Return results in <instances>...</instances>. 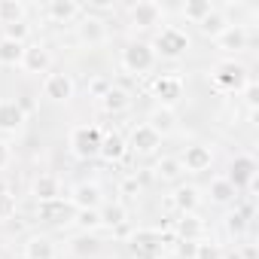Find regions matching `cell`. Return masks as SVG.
Masks as SVG:
<instances>
[{
    "label": "cell",
    "instance_id": "obj_1",
    "mask_svg": "<svg viewBox=\"0 0 259 259\" xmlns=\"http://www.w3.org/2000/svg\"><path fill=\"white\" fill-rule=\"evenodd\" d=\"M165 241H168V235H162L156 229H138L132 235V253H135V259H162Z\"/></svg>",
    "mask_w": 259,
    "mask_h": 259
},
{
    "label": "cell",
    "instance_id": "obj_2",
    "mask_svg": "<svg viewBox=\"0 0 259 259\" xmlns=\"http://www.w3.org/2000/svg\"><path fill=\"white\" fill-rule=\"evenodd\" d=\"M101 141H104V135H101V128H95V125H79V128H73V135H70V147H73V153L79 159L98 156Z\"/></svg>",
    "mask_w": 259,
    "mask_h": 259
},
{
    "label": "cell",
    "instance_id": "obj_3",
    "mask_svg": "<svg viewBox=\"0 0 259 259\" xmlns=\"http://www.w3.org/2000/svg\"><path fill=\"white\" fill-rule=\"evenodd\" d=\"M150 49L159 52L162 58H180L189 49V37L183 31H177V28H165V31H159V37H156V43Z\"/></svg>",
    "mask_w": 259,
    "mask_h": 259
},
{
    "label": "cell",
    "instance_id": "obj_4",
    "mask_svg": "<svg viewBox=\"0 0 259 259\" xmlns=\"http://www.w3.org/2000/svg\"><path fill=\"white\" fill-rule=\"evenodd\" d=\"M122 64H125V70H132V73H147L156 64V52L147 43H132L122 52Z\"/></svg>",
    "mask_w": 259,
    "mask_h": 259
},
{
    "label": "cell",
    "instance_id": "obj_5",
    "mask_svg": "<svg viewBox=\"0 0 259 259\" xmlns=\"http://www.w3.org/2000/svg\"><path fill=\"white\" fill-rule=\"evenodd\" d=\"M213 82H217L220 89H226V92H238V89H244L250 79H247V70H244L241 64L223 61V64H217V70H213Z\"/></svg>",
    "mask_w": 259,
    "mask_h": 259
},
{
    "label": "cell",
    "instance_id": "obj_6",
    "mask_svg": "<svg viewBox=\"0 0 259 259\" xmlns=\"http://www.w3.org/2000/svg\"><path fill=\"white\" fill-rule=\"evenodd\" d=\"M37 217H40L43 223H70V220L76 217V207H73L70 201H61V198H55V201H40Z\"/></svg>",
    "mask_w": 259,
    "mask_h": 259
},
{
    "label": "cell",
    "instance_id": "obj_7",
    "mask_svg": "<svg viewBox=\"0 0 259 259\" xmlns=\"http://www.w3.org/2000/svg\"><path fill=\"white\" fill-rule=\"evenodd\" d=\"M70 204H73L76 210H101V189H98L95 183H82V186L73 189Z\"/></svg>",
    "mask_w": 259,
    "mask_h": 259
},
{
    "label": "cell",
    "instance_id": "obj_8",
    "mask_svg": "<svg viewBox=\"0 0 259 259\" xmlns=\"http://www.w3.org/2000/svg\"><path fill=\"white\" fill-rule=\"evenodd\" d=\"M159 19H162V7L153 4V0H141L138 7H132V22L138 28H153L159 25Z\"/></svg>",
    "mask_w": 259,
    "mask_h": 259
},
{
    "label": "cell",
    "instance_id": "obj_9",
    "mask_svg": "<svg viewBox=\"0 0 259 259\" xmlns=\"http://www.w3.org/2000/svg\"><path fill=\"white\" fill-rule=\"evenodd\" d=\"M159 144H162V138L153 132V128H150L147 122L132 128V150H138V153H153Z\"/></svg>",
    "mask_w": 259,
    "mask_h": 259
},
{
    "label": "cell",
    "instance_id": "obj_10",
    "mask_svg": "<svg viewBox=\"0 0 259 259\" xmlns=\"http://www.w3.org/2000/svg\"><path fill=\"white\" fill-rule=\"evenodd\" d=\"M180 165H183V171H207L210 168V150L207 147H186V153H183V159H180Z\"/></svg>",
    "mask_w": 259,
    "mask_h": 259
},
{
    "label": "cell",
    "instance_id": "obj_11",
    "mask_svg": "<svg viewBox=\"0 0 259 259\" xmlns=\"http://www.w3.org/2000/svg\"><path fill=\"white\" fill-rule=\"evenodd\" d=\"M73 95V79L67 73H52L46 76V98L52 101H67Z\"/></svg>",
    "mask_w": 259,
    "mask_h": 259
},
{
    "label": "cell",
    "instance_id": "obj_12",
    "mask_svg": "<svg viewBox=\"0 0 259 259\" xmlns=\"http://www.w3.org/2000/svg\"><path fill=\"white\" fill-rule=\"evenodd\" d=\"M180 92H183V82H180L177 76H159V79L153 82V95H156L162 104H174V101L180 98Z\"/></svg>",
    "mask_w": 259,
    "mask_h": 259
},
{
    "label": "cell",
    "instance_id": "obj_13",
    "mask_svg": "<svg viewBox=\"0 0 259 259\" xmlns=\"http://www.w3.org/2000/svg\"><path fill=\"white\" fill-rule=\"evenodd\" d=\"M253 177H256V162L253 159H247V156H241V159H235V165H232V174L226 177L235 189L238 186H247V183H253Z\"/></svg>",
    "mask_w": 259,
    "mask_h": 259
},
{
    "label": "cell",
    "instance_id": "obj_14",
    "mask_svg": "<svg viewBox=\"0 0 259 259\" xmlns=\"http://www.w3.org/2000/svg\"><path fill=\"white\" fill-rule=\"evenodd\" d=\"M25 122V110L19 107V101H0V128L4 132H16Z\"/></svg>",
    "mask_w": 259,
    "mask_h": 259
},
{
    "label": "cell",
    "instance_id": "obj_15",
    "mask_svg": "<svg viewBox=\"0 0 259 259\" xmlns=\"http://www.w3.org/2000/svg\"><path fill=\"white\" fill-rule=\"evenodd\" d=\"M49 52H46V46H25V55H22V64L31 70V73H43L46 67H49Z\"/></svg>",
    "mask_w": 259,
    "mask_h": 259
},
{
    "label": "cell",
    "instance_id": "obj_16",
    "mask_svg": "<svg viewBox=\"0 0 259 259\" xmlns=\"http://www.w3.org/2000/svg\"><path fill=\"white\" fill-rule=\"evenodd\" d=\"M217 43H220V49H244V46H247V31H244L241 25H229V28L217 37Z\"/></svg>",
    "mask_w": 259,
    "mask_h": 259
},
{
    "label": "cell",
    "instance_id": "obj_17",
    "mask_svg": "<svg viewBox=\"0 0 259 259\" xmlns=\"http://www.w3.org/2000/svg\"><path fill=\"white\" fill-rule=\"evenodd\" d=\"M107 162H119L122 156H125V141H122V135H107L104 141H101V150H98Z\"/></svg>",
    "mask_w": 259,
    "mask_h": 259
},
{
    "label": "cell",
    "instance_id": "obj_18",
    "mask_svg": "<svg viewBox=\"0 0 259 259\" xmlns=\"http://www.w3.org/2000/svg\"><path fill=\"white\" fill-rule=\"evenodd\" d=\"M198 28H201V34H207V37H213V40H217V37L229 28V22L223 19V13H220V10H210V13L198 22Z\"/></svg>",
    "mask_w": 259,
    "mask_h": 259
},
{
    "label": "cell",
    "instance_id": "obj_19",
    "mask_svg": "<svg viewBox=\"0 0 259 259\" xmlns=\"http://www.w3.org/2000/svg\"><path fill=\"white\" fill-rule=\"evenodd\" d=\"M34 195H37L40 201H55V198H58V180H55L52 174H40V177L34 180Z\"/></svg>",
    "mask_w": 259,
    "mask_h": 259
},
{
    "label": "cell",
    "instance_id": "obj_20",
    "mask_svg": "<svg viewBox=\"0 0 259 259\" xmlns=\"http://www.w3.org/2000/svg\"><path fill=\"white\" fill-rule=\"evenodd\" d=\"M49 16L55 22H70L79 16V4H73V0H52L49 4Z\"/></svg>",
    "mask_w": 259,
    "mask_h": 259
},
{
    "label": "cell",
    "instance_id": "obj_21",
    "mask_svg": "<svg viewBox=\"0 0 259 259\" xmlns=\"http://www.w3.org/2000/svg\"><path fill=\"white\" fill-rule=\"evenodd\" d=\"M198 189L195 186H180L177 192H174V204L183 210V213H195V207H198Z\"/></svg>",
    "mask_w": 259,
    "mask_h": 259
},
{
    "label": "cell",
    "instance_id": "obj_22",
    "mask_svg": "<svg viewBox=\"0 0 259 259\" xmlns=\"http://www.w3.org/2000/svg\"><path fill=\"white\" fill-rule=\"evenodd\" d=\"M22 55H25V43H16V40H0V64H22Z\"/></svg>",
    "mask_w": 259,
    "mask_h": 259
},
{
    "label": "cell",
    "instance_id": "obj_23",
    "mask_svg": "<svg viewBox=\"0 0 259 259\" xmlns=\"http://www.w3.org/2000/svg\"><path fill=\"white\" fill-rule=\"evenodd\" d=\"M177 232H180V238H186V241H198V238H201V220H198L195 213H183L180 223H177Z\"/></svg>",
    "mask_w": 259,
    "mask_h": 259
},
{
    "label": "cell",
    "instance_id": "obj_24",
    "mask_svg": "<svg viewBox=\"0 0 259 259\" xmlns=\"http://www.w3.org/2000/svg\"><path fill=\"white\" fill-rule=\"evenodd\" d=\"M25 256H28V259H52V256H55L52 241H49V238H31L28 247H25Z\"/></svg>",
    "mask_w": 259,
    "mask_h": 259
},
{
    "label": "cell",
    "instance_id": "obj_25",
    "mask_svg": "<svg viewBox=\"0 0 259 259\" xmlns=\"http://www.w3.org/2000/svg\"><path fill=\"white\" fill-rule=\"evenodd\" d=\"M22 16H25V7L22 4H16V0H0V25H16V22H22Z\"/></svg>",
    "mask_w": 259,
    "mask_h": 259
},
{
    "label": "cell",
    "instance_id": "obj_26",
    "mask_svg": "<svg viewBox=\"0 0 259 259\" xmlns=\"http://www.w3.org/2000/svg\"><path fill=\"white\" fill-rule=\"evenodd\" d=\"M153 132L162 138V135H168L171 128H174V116H171V110H156L153 116H150V122H147Z\"/></svg>",
    "mask_w": 259,
    "mask_h": 259
},
{
    "label": "cell",
    "instance_id": "obj_27",
    "mask_svg": "<svg viewBox=\"0 0 259 259\" xmlns=\"http://www.w3.org/2000/svg\"><path fill=\"white\" fill-rule=\"evenodd\" d=\"M79 37L89 40V43H101V40H104V22H101V19H82Z\"/></svg>",
    "mask_w": 259,
    "mask_h": 259
},
{
    "label": "cell",
    "instance_id": "obj_28",
    "mask_svg": "<svg viewBox=\"0 0 259 259\" xmlns=\"http://www.w3.org/2000/svg\"><path fill=\"white\" fill-rule=\"evenodd\" d=\"M125 107H128V95H125L122 89L110 85V92L104 95V110H107V113H122Z\"/></svg>",
    "mask_w": 259,
    "mask_h": 259
},
{
    "label": "cell",
    "instance_id": "obj_29",
    "mask_svg": "<svg viewBox=\"0 0 259 259\" xmlns=\"http://www.w3.org/2000/svg\"><path fill=\"white\" fill-rule=\"evenodd\" d=\"M156 174H159L162 180H177V177L183 174V165H180V159H162V162L156 165Z\"/></svg>",
    "mask_w": 259,
    "mask_h": 259
},
{
    "label": "cell",
    "instance_id": "obj_30",
    "mask_svg": "<svg viewBox=\"0 0 259 259\" xmlns=\"http://www.w3.org/2000/svg\"><path fill=\"white\" fill-rule=\"evenodd\" d=\"M210 195H213L217 204H226V201L235 198V186H232L229 180H213V183H210Z\"/></svg>",
    "mask_w": 259,
    "mask_h": 259
},
{
    "label": "cell",
    "instance_id": "obj_31",
    "mask_svg": "<svg viewBox=\"0 0 259 259\" xmlns=\"http://www.w3.org/2000/svg\"><path fill=\"white\" fill-rule=\"evenodd\" d=\"M98 213H101V223H107V226H122L125 223V207L122 204H107Z\"/></svg>",
    "mask_w": 259,
    "mask_h": 259
},
{
    "label": "cell",
    "instance_id": "obj_32",
    "mask_svg": "<svg viewBox=\"0 0 259 259\" xmlns=\"http://www.w3.org/2000/svg\"><path fill=\"white\" fill-rule=\"evenodd\" d=\"M210 10H213V7L207 4V0H192V4H186V7H183V16H186V19H195V22H201V19L210 13Z\"/></svg>",
    "mask_w": 259,
    "mask_h": 259
},
{
    "label": "cell",
    "instance_id": "obj_33",
    "mask_svg": "<svg viewBox=\"0 0 259 259\" xmlns=\"http://www.w3.org/2000/svg\"><path fill=\"white\" fill-rule=\"evenodd\" d=\"M76 223L82 229H98L101 226V213L98 210H76Z\"/></svg>",
    "mask_w": 259,
    "mask_h": 259
},
{
    "label": "cell",
    "instance_id": "obj_34",
    "mask_svg": "<svg viewBox=\"0 0 259 259\" xmlns=\"http://www.w3.org/2000/svg\"><path fill=\"white\" fill-rule=\"evenodd\" d=\"M195 259H223V250L217 244H198L195 247Z\"/></svg>",
    "mask_w": 259,
    "mask_h": 259
},
{
    "label": "cell",
    "instance_id": "obj_35",
    "mask_svg": "<svg viewBox=\"0 0 259 259\" xmlns=\"http://www.w3.org/2000/svg\"><path fill=\"white\" fill-rule=\"evenodd\" d=\"M16 217V198L7 192V195H0V220H13Z\"/></svg>",
    "mask_w": 259,
    "mask_h": 259
},
{
    "label": "cell",
    "instance_id": "obj_36",
    "mask_svg": "<svg viewBox=\"0 0 259 259\" xmlns=\"http://www.w3.org/2000/svg\"><path fill=\"white\" fill-rule=\"evenodd\" d=\"M25 37H28V25H25V22H16V25H10V28H7V40L22 43Z\"/></svg>",
    "mask_w": 259,
    "mask_h": 259
},
{
    "label": "cell",
    "instance_id": "obj_37",
    "mask_svg": "<svg viewBox=\"0 0 259 259\" xmlns=\"http://www.w3.org/2000/svg\"><path fill=\"white\" fill-rule=\"evenodd\" d=\"M226 226H229V232H232V235H241V232L247 229V220H244V213H232Z\"/></svg>",
    "mask_w": 259,
    "mask_h": 259
},
{
    "label": "cell",
    "instance_id": "obj_38",
    "mask_svg": "<svg viewBox=\"0 0 259 259\" xmlns=\"http://www.w3.org/2000/svg\"><path fill=\"white\" fill-rule=\"evenodd\" d=\"M244 89H247V104L256 107V104H259V89H256V82H247Z\"/></svg>",
    "mask_w": 259,
    "mask_h": 259
},
{
    "label": "cell",
    "instance_id": "obj_39",
    "mask_svg": "<svg viewBox=\"0 0 259 259\" xmlns=\"http://www.w3.org/2000/svg\"><path fill=\"white\" fill-rule=\"evenodd\" d=\"M92 92H95V95H101V98H104V95H107V92H110V82H107V79H98V82H92Z\"/></svg>",
    "mask_w": 259,
    "mask_h": 259
},
{
    "label": "cell",
    "instance_id": "obj_40",
    "mask_svg": "<svg viewBox=\"0 0 259 259\" xmlns=\"http://www.w3.org/2000/svg\"><path fill=\"white\" fill-rule=\"evenodd\" d=\"M122 189H125V192H138V189H141V180H125Z\"/></svg>",
    "mask_w": 259,
    "mask_h": 259
},
{
    "label": "cell",
    "instance_id": "obj_41",
    "mask_svg": "<svg viewBox=\"0 0 259 259\" xmlns=\"http://www.w3.org/2000/svg\"><path fill=\"white\" fill-rule=\"evenodd\" d=\"M7 162H10V150H7V144H4V141H0V168H4Z\"/></svg>",
    "mask_w": 259,
    "mask_h": 259
},
{
    "label": "cell",
    "instance_id": "obj_42",
    "mask_svg": "<svg viewBox=\"0 0 259 259\" xmlns=\"http://www.w3.org/2000/svg\"><path fill=\"white\" fill-rule=\"evenodd\" d=\"M244 259H256V247H253V244L244 247Z\"/></svg>",
    "mask_w": 259,
    "mask_h": 259
},
{
    "label": "cell",
    "instance_id": "obj_43",
    "mask_svg": "<svg viewBox=\"0 0 259 259\" xmlns=\"http://www.w3.org/2000/svg\"><path fill=\"white\" fill-rule=\"evenodd\" d=\"M0 195H7V183L4 180H0Z\"/></svg>",
    "mask_w": 259,
    "mask_h": 259
}]
</instances>
